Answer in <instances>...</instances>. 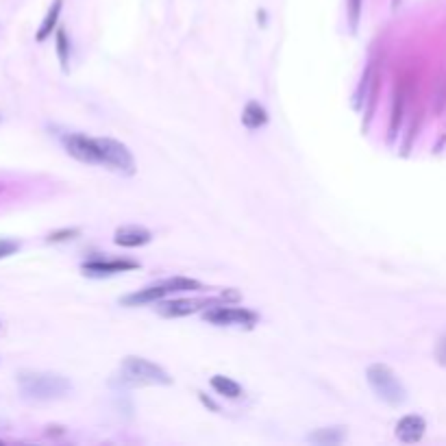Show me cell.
<instances>
[{"instance_id":"6da1fadb","label":"cell","mask_w":446,"mask_h":446,"mask_svg":"<svg viewBox=\"0 0 446 446\" xmlns=\"http://www.w3.org/2000/svg\"><path fill=\"white\" fill-rule=\"evenodd\" d=\"M18 387L26 400H57L72 390V383L55 372L22 370L18 372Z\"/></svg>"},{"instance_id":"7a4b0ae2","label":"cell","mask_w":446,"mask_h":446,"mask_svg":"<svg viewBox=\"0 0 446 446\" xmlns=\"http://www.w3.org/2000/svg\"><path fill=\"white\" fill-rule=\"evenodd\" d=\"M120 379L128 385H170L172 383L170 375L161 366L136 355H128L122 360Z\"/></svg>"},{"instance_id":"3957f363","label":"cell","mask_w":446,"mask_h":446,"mask_svg":"<svg viewBox=\"0 0 446 446\" xmlns=\"http://www.w3.org/2000/svg\"><path fill=\"white\" fill-rule=\"evenodd\" d=\"M366 379L370 383V387L375 390V394L383 400V403L398 407L407 400V392L400 383V379L394 375V370L385 364H372L366 370Z\"/></svg>"},{"instance_id":"277c9868","label":"cell","mask_w":446,"mask_h":446,"mask_svg":"<svg viewBox=\"0 0 446 446\" xmlns=\"http://www.w3.org/2000/svg\"><path fill=\"white\" fill-rule=\"evenodd\" d=\"M96 148L101 155V166H107L116 172L133 174L136 172V159H133L131 151L111 138H96Z\"/></svg>"},{"instance_id":"5b68a950","label":"cell","mask_w":446,"mask_h":446,"mask_svg":"<svg viewBox=\"0 0 446 446\" xmlns=\"http://www.w3.org/2000/svg\"><path fill=\"white\" fill-rule=\"evenodd\" d=\"M207 323L211 325H218V327H231V325H238V327H253L259 318L255 311L250 309H242V307H213L209 311H205L203 316Z\"/></svg>"},{"instance_id":"8992f818","label":"cell","mask_w":446,"mask_h":446,"mask_svg":"<svg viewBox=\"0 0 446 446\" xmlns=\"http://www.w3.org/2000/svg\"><path fill=\"white\" fill-rule=\"evenodd\" d=\"M61 144L66 153L83 163H94L101 166V155L96 148V138H87L83 133H68L61 138Z\"/></svg>"},{"instance_id":"52a82bcc","label":"cell","mask_w":446,"mask_h":446,"mask_svg":"<svg viewBox=\"0 0 446 446\" xmlns=\"http://www.w3.org/2000/svg\"><path fill=\"white\" fill-rule=\"evenodd\" d=\"M133 268H138V263L128 259H92L83 263L81 270L87 277H113L118 273L133 270Z\"/></svg>"},{"instance_id":"ba28073f","label":"cell","mask_w":446,"mask_h":446,"mask_svg":"<svg viewBox=\"0 0 446 446\" xmlns=\"http://www.w3.org/2000/svg\"><path fill=\"white\" fill-rule=\"evenodd\" d=\"M213 303H220V296L213 298V300H190V298H174V300H166V303H159L157 311L166 318H181V316H190L194 311L203 309L205 305H213Z\"/></svg>"},{"instance_id":"9c48e42d","label":"cell","mask_w":446,"mask_h":446,"mask_svg":"<svg viewBox=\"0 0 446 446\" xmlns=\"http://www.w3.org/2000/svg\"><path fill=\"white\" fill-rule=\"evenodd\" d=\"M425 429H427L425 418L416 416V414H410V416H403L396 422V437L400 442H405V444H414V442L422 440Z\"/></svg>"},{"instance_id":"30bf717a","label":"cell","mask_w":446,"mask_h":446,"mask_svg":"<svg viewBox=\"0 0 446 446\" xmlns=\"http://www.w3.org/2000/svg\"><path fill=\"white\" fill-rule=\"evenodd\" d=\"M153 240V233L144 227H136V225H128V227H120L113 235V242L118 246H124V248H136V246H144Z\"/></svg>"},{"instance_id":"8fae6325","label":"cell","mask_w":446,"mask_h":446,"mask_svg":"<svg viewBox=\"0 0 446 446\" xmlns=\"http://www.w3.org/2000/svg\"><path fill=\"white\" fill-rule=\"evenodd\" d=\"M168 294V290L163 285H155V288H144V290H138L133 292L124 298H120L122 305H128V307H136V305H148V303H157L161 300L163 296Z\"/></svg>"},{"instance_id":"7c38bea8","label":"cell","mask_w":446,"mask_h":446,"mask_svg":"<svg viewBox=\"0 0 446 446\" xmlns=\"http://www.w3.org/2000/svg\"><path fill=\"white\" fill-rule=\"evenodd\" d=\"M61 9H64V0H53V5H51L46 18L41 20L39 31L35 33V41H46L51 37V33L57 31V22H59Z\"/></svg>"},{"instance_id":"4fadbf2b","label":"cell","mask_w":446,"mask_h":446,"mask_svg":"<svg viewBox=\"0 0 446 446\" xmlns=\"http://www.w3.org/2000/svg\"><path fill=\"white\" fill-rule=\"evenodd\" d=\"M265 122H268L265 109H263L257 101H250V103L244 107V111H242V124H244L246 128L255 131V128L263 126Z\"/></svg>"},{"instance_id":"5bb4252c","label":"cell","mask_w":446,"mask_h":446,"mask_svg":"<svg viewBox=\"0 0 446 446\" xmlns=\"http://www.w3.org/2000/svg\"><path fill=\"white\" fill-rule=\"evenodd\" d=\"M211 387H213L218 394L227 396V398H240V396H242L240 383H235V381L229 379V377H222V375L211 377Z\"/></svg>"},{"instance_id":"9a60e30c","label":"cell","mask_w":446,"mask_h":446,"mask_svg":"<svg viewBox=\"0 0 446 446\" xmlns=\"http://www.w3.org/2000/svg\"><path fill=\"white\" fill-rule=\"evenodd\" d=\"M168 292H198L203 290V285L194 279H188V277H172L168 281L161 283Z\"/></svg>"},{"instance_id":"2e32d148","label":"cell","mask_w":446,"mask_h":446,"mask_svg":"<svg viewBox=\"0 0 446 446\" xmlns=\"http://www.w3.org/2000/svg\"><path fill=\"white\" fill-rule=\"evenodd\" d=\"M57 57H59L61 70L68 72V68H70V39H68L66 29H61V26H57Z\"/></svg>"},{"instance_id":"e0dca14e","label":"cell","mask_w":446,"mask_h":446,"mask_svg":"<svg viewBox=\"0 0 446 446\" xmlns=\"http://www.w3.org/2000/svg\"><path fill=\"white\" fill-rule=\"evenodd\" d=\"M344 429L342 427H333V429H320L316 433H311L309 440L318 442V444H340L344 440Z\"/></svg>"},{"instance_id":"ac0fdd59","label":"cell","mask_w":446,"mask_h":446,"mask_svg":"<svg viewBox=\"0 0 446 446\" xmlns=\"http://www.w3.org/2000/svg\"><path fill=\"white\" fill-rule=\"evenodd\" d=\"M20 242L18 240H11V238H0V259H7L11 255H16L20 250Z\"/></svg>"},{"instance_id":"d6986e66","label":"cell","mask_w":446,"mask_h":446,"mask_svg":"<svg viewBox=\"0 0 446 446\" xmlns=\"http://www.w3.org/2000/svg\"><path fill=\"white\" fill-rule=\"evenodd\" d=\"M78 238V229H61V231H53L46 242L49 244H59V242H68V240H74Z\"/></svg>"},{"instance_id":"ffe728a7","label":"cell","mask_w":446,"mask_h":446,"mask_svg":"<svg viewBox=\"0 0 446 446\" xmlns=\"http://www.w3.org/2000/svg\"><path fill=\"white\" fill-rule=\"evenodd\" d=\"M435 360H437L440 366L446 368V335H444V338L437 342V346H435Z\"/></svg>"},{"instance_id":"44dd1931","label":"cell","mask_w":446,"mask_h":446,"mask_svg":"<svg viewBox=\"0 0 446 446\" xmlns=\"http://www.w3.org/2000/svg\"><path fill=\"white\" fill-rule=\"evenodd\" d=\"M220 300H222V303H227V300L235 303V300H240V294H238L235 290H225V292L220 294Z\"/></svg>"},{"instance_id":"7402d4cb","label":"cell","mask_w":446,"mask_h":446,"mask_svg":"<svg viewBox=\"0 0 446 446\" xmlns=\"http://www.w3.org/2000/svg\"><path fill=\"white\" fill-rule=\"evenodd\" d=\"M201 400H203V403H205V405H207L209 410H213V412H218V405L213 403V400H211V398H207L205 394H201Z\"/></svg>"},{"instance_id":"603a6c76","label":"cell","mask_w":446,"mask_h":446,"mask_svg":"<svg viewBox=\"0 0 446 446\" xmlns=\"http://www.w3.org/2000/svg\"><path fill=\"white\" fill-rule=\"evenodd\" d=\"M0 192H3V186H0Z\"/></svg>"}]
</instances>
